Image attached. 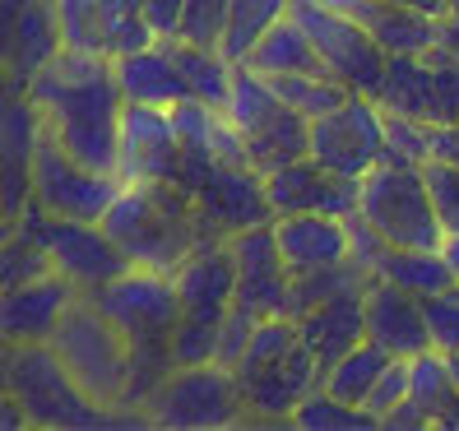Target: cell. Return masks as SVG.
Segmentation results:
<instances>
[{
  "label": "cell",
  "mask_w": 459,
  "mask_h": 431,
  "mask_svg": "<svg viewBox=\"0 0 459 431\" xmlns=\"http://www.w3.org/2000/svg\"><path fill=\"white\" fill-rule=\"evenodd\" d=\"M29 98L47 130L98 172H117V140H121V112L126 93L117 79V61L102 51H56L33 79Z\"/></svg>",
  "instance_id": "obj_1"
},
{
  "label": "cell",
  "mask_w": 459,
  "mask_h": 431,
  "mask_svg": "<svg viewBox=\"0 0 459 431\" xmlns=\"http://www.w3.org/2000/svg\"><path fill=\"white\" fill-rule=\"evenodd\" d=\"M93 306L112 320L130 343V385H126V409H140L149 394L168 381L172 371V330L181 320V297L172 288V274L158 269H126L121 279L102 283L93 292Z\"/></svg>",
  "instance_id": "obj_2"
},
{
  "label": "cell",
  "mask_w": 459,
  "mask_h": 431,
  "mask_svg": "<svg viewBox=\"0 0 459 431\" xmlns=\"http://www.w3.org/2000/svg\"><path fill=\"white\" fill-rule=\"evenodd\" d=\"M102 228L126 251V260L134 269H158V274H172L200 241L223 237L204 223L195 195L177 181H130V185H121L112 209L102 213Z\"/></svg>",
  "instance_id": "obj_3"
},
{
  "label": "cell",
  "mask_w": 459,
  "mask_h": 431,
  "mask_svg": "<svg viewBox=\"0 0 459 431\" xmlns=\"http://www.w3.org/2000/svg\"><path fill=\"white\" fill-rule=\"evenodd\" d=\"M5 385L19 394L38 427H84V431H107V427H149V413L140 409H98V403L74 385V375L51 353V343H23L10 348Z\"/></svg>",
  "instance_id": "obj_4"
},
{
  "label": "cell",
  "mask_w": 459,
  "mask_h": 431,
  "mask_svg": "<svg viewBox=\"0 0 459 431\" xmlns=\"http://www.w3.org/2000/svg\"><path fill=\"white\" fill-rule=\"evenodd\" d=\"M61 366L74 375V385L84 390L98 409H126V385H130V343L126 334L107 320L93 297H79L65 306L56 334L47 339Z\"/></svg>",
  "instance_id": "obj_5"
},
{
  "label": "cell",
  "mask_w": 459,
  "mask_h": 431,
  "mask_svg": "<svg viewBox=\"0 0 459 431\" xmlns=\"http://www.w3.org/2000/svg\"><path fill=\"white\" fill-rule=\"evenodd\" d=\"M358 219L371 223L390 246H413V251H441L446 228L431 204L422 163L385 153L362 181H358Z\"/></svg>",
  "instance_id": "obj_6"
},
{
  "label": "cell",
  "mask_w": 459,
  "mask_h": 431,
  "mask_svg": "<svg viewBox=\"0 0 459 431\" xmlns=\"http://www.w3.org/2000/svg\"><path fill=\"white\" fill-rule=\"evenodd\" d=\"M228 121L241 134V149H247V163L269 177L279 172L283 163H297L307 158V116L292 112V107L269 89V79L255 74L251 65H237L232 70V93L223 102Z\"/></svg>",
  "instance_id": "obj_7"
},
{
  "label": "cell",
  "mask_w": 459,
  "mask_h": 431,
  "mask_svg": "<svg viewBox=\"0 0 459 431\" xmlns=\"http://www.w3.org/2000/svg\"><path fill=\"white\" fill-rule=\"evenodd\" d=\"M177 185L195 195L204 223L213 232H241V228H260L274 223V209L264 195V177L251 163H228V158H213L200 149H181V172Z\"/></svg>",
  "instance_id": "obj_8"
},
{
  "label": "cell",
  "mask_w": 459,
  "mask_h": 431,
  "mask_svg": "<svg viewBox=\"0 0 459 431\" xmlns=\"http://www.w3.org/2000/svg\"><path fill=\"white\" fill-rule=\"evenodd\" d=\"M144 413L153 427L168 431H219L247 418V403H241L237 375L228 366L200 362V366H172L168 381L149 394Z\"/></svg>",
  "instance_id": "obj_9"
},
{
  "label": "cell",
  "mask_w": 459,
  "mask_h": 431,
  "mask_svg": "<svg viewBox=\"0 0 459 431\" xmlns=\"http://www.w3.org/2000/svg\"><path fill=\"white\" fill-rule=\"evenodd\" d=\"M121 177L117 172H98L79 158L42 125L38 144H33V204L56 213V219H84V223H102V213L112 209V200L121 195Z\"/></svg>",
  "instance_id": "obj_10"
},
{
  "label": "cell",
  "mask_w": 459,
  "mask_h": 431,
  "mask_svg": "<svg viewBox=\"0 0 459 431\" xmlns=\"http://www.w3.org/2000/svg\"><path fill=\"white\" fill-rule=\"evenodd\" d=\"M19 228L38 237V246L47 251L51 269H56L61 279H70L79 292H93V288H102V283L121 279L126 269H134V264L126 260V251L117 246L112 237H107L102 223L56 219V213L29 204V213L19 219Z\"/></svg>",
  "instance_id": "obj_11"
},
{
  "label": "cell",
  "mask_w": 459,
  "mask_h": 431,
  "mask_svg": "<svg viewBox=\"0 0 459 431\" xmlns=\"http://www.w3.org/2000/svg\"><path fill=\"white\" fill-rule=\"evenodd\" d=\"M292 19L307 29V38H311V47H316L320 65H325L348 93L381 98L390 56H385L381 42H376L353 14L325 10V5H316V0H292Z\"/></svg>",
  "instance_id": "obj_12"
},
{
  "label": "cell",
  "mask_w": 459,
  "mask_h": 431,
  "mask_svg": "<svg viewBox=\"0 0 459 431\" xmlns=\"http://www.w3.org/2000/svg\"><path fill=\"white\" fill-rule=\"evenodd\" d=\"M307 158L348 181H362L385 158V107L376 98L348 93L334 112L307 125Z\"/></svg>",
  "instance_id": "obj_13"
},
{
  "label": "cell",
  "mask_w": 459,
  "mask_h": 431,
  "mask_svg": "<svg viewBox=\"0 0 459 431\" xmlns=\"http://www.w3.org/2000/svg\"><path fill=\"white\" fill-rule=\"evenodd\" d=\"M181 172V134L172 107L126 102L121 140H117V177L130 181H177Z\"/></svg>",
  "instance_id": "obj_14"
},
{
  "label": "cell",
  "mask_w": 459,
  "mask_h": 431,
  "mask_svg": "<svg viewBox=\"0 0 459 431\" xmlns=\"http://www.w3.org/2000/svg\"><path fill=\"white\" fill-rule=\"evenodd\" d=\"M232 246V264H237V292H232V306L247 311L255 320L264 315H283L288 306V264L279 255V241H274V223H260V228H241L228 237Z\"/></svg>",
  "instance_id": "obj_15"
},
{
  "label": "cell",
  "mask_w": 459,
  "mask_h": 431,
  "mask_svg": "<svg viewBox=\"0 0 459 431\" xmlns=\"http://www.w3.org/2000/svg\"><path fill=\"white\" fill-rule=\"evenodd\" d=\"M237 390L247 403V418H292V409L320 385V362L311 348L297 339L288 353L264 358L251 366H237Z\"/></svg>",
  "instance_id": "obj_16"
},
{
  "label": "cell",
  "mask_w": 459,
  "mask_h": 431,
  "mask_svg": "<svg viewBox=\"0 0 459 431\" xmlns=\"http://www.w3.org/2000/svg\"><path fill=\"white\" fill-rule=\"evenodd\" d=\"M74 297H79V288L70 279H61L56 269H47V274H38L29 283L5 288L0 292V343H10V348L47 343Z\"/></svg>",
  "instance_id": "obj_17"
},
{
  "label": "cell",
  "mask_w": 459,
  "mask_h": 431,
  "mask_svg": "<svg viewBox=\"0 0 459 431\" xmlns=\"http://www.w3.org/2000/svg\"><path fill=\"white\" fill-rule=\"evenodd\" d=\"M264 195L274 219L279 213H334V219H348L358 209V181L320 168L311 158H297V163H283L279 172L264 177Z\"/></svg>",
  "instance_id": "obj_18"
},
{
  "label": "cell",
  "mask_w": 459,
  "mask_h": 431,
  "mask_svg": "<svg viewBox=\"0 0 459 431\" xmlns=\"http://www.w3.org/2000/svg\"><path fill=\"white\" fill-rule=\"evenodd\" d=\"M172 288L181 297V311L195 320H223L237 292V264L228 237H209L172 269Z\"/></svg>",
  "instance_id": "obj_19"
},
{
  "label": "cell",
  "mask_w": 459,
  "mask_h": 431,
  "mask_svg": "<svg viewBox=\"0 0 459 431\" xmlns=\"http://www.w3.org/2000/svg\"><path fill=\"white\" fill-rule=\"evenodd\" d=\"M362 315H367V339L376 348H385L390 358H418L431 348L427 311L418 292H403L394 283L371 279L362 288Z\"/></svg>",
  "instance_id": "obj_20"
},
{
  "label": "cell",
  "mask_w": 459,
  "mask_h": 431,
  "mask_svg": "<svg viewBox=\"0 0 459 431\" xmlns=\"http://www.w3.org/2000/svg\"><path fill=\"white\" fill-rule=\"evenodd\" d=\"M274 241L288 274L330 269L348 260V219H334V213H279Z\"/></svg>",
  "instance_id": "obj_21"
},
{
  "label": "cell",
  "mask_w": 459,
  "mask_h": 431,
  "mask_svg": "<svg viewBox=\"0 0 459 431\" xmlns=\"http://www.w3.org/2000/svg\"><path fill=\"white\" fill-rule=\"evenodd\" d=\"M297 339L311 348V358L320 362L325 375L348 348H358L367 339V315H362V292H343V297L316 306L307 315H297Z\"/></svg>",
  "instance_id": "obj_22"
},
{
  "label": "cell",
  "mask_w": 459,
  "mask_h": 431,
  "mask_svg": "<svg viewBox=\"0 0 459 431\" xmlns=\"http://www.w3.org/2000/svg\"><path fill=\"white\" fill-rule=\"evenodd\" d=\"M353 19L381 42L385 56H427V51L441 42V19L437 14L394 5V0H362L353 10Z\"/></svg>",
  "instance_id": "obj_23"
},
{
  "label": "cell",
  "mask_w": 459,
  "mask_h": 431,
  "mask_svg": "<svg viewBox=\"0 0 459 431\" xmlns=\"http://www.w3.org/2000/svg\"><path fill=\"white\" fill-rule=\"evenodd\" d=\"M117 79L126 102H144V107H177L181 98H191V84L177 70L168 42H153L144 51H130V56H117Z\"/></svg>",
  "instance_id": "obj_24"
},
{
  "label": "cell",
  "mask_w": 459,
  "mask_h": 431,
  "mask_svg": "<svg viewBox=\"0 0 459 431\" xmlns=\"http://www.w3.org/2000/svg\"><path fill=\"white\" fill-rule=\"evenodd\" d=\"M61 51V23H56V0H23L10 29V47H5V65L14 70V79L29 89V79Z\"/></svg>",
  "instance_id": "obj_25"
},
{
  "label": "cell",
  "mask_w": 459,
  "mask_h": 431,
  "mask_svg": "<svg viewBox=\"0 0 459 431\" xmlns=\"http://www.w3.org/2000/svg\"><path fill=\"white\" fill-rule=\"evenodd\" d=\"M241 65H251L264 79H274V74H320V70H325V65H320V56H316V47H311V38H307V29L292 14H283L274 29H269L247 51V61H241Z\"/></svg>",
  "instance_id": "obj_26"
},
{
  "label": "cell",
  "mask_w": 459,
  "mask_h": 431,
  "mask_svg": "<svg viewBox=\"0 0 459 431\" xmlns=\"http://www.w3.org/2000/svg\"><path fill=\"white\" fill-rule=\"evenodd\" d=\"M409 403L427 418V427H446L459 413V390H455L446 353L427 348V353L409 358Z\"/></svg>",
  "instance_id": "obj_27"
},
{
  "label": "cell",
  "mask_w": 459,
  "mask_h": 431,
  "mask_svg": "<svg viewBox=\"0 0 459 431\" xmlns=\"http://www.w3.org/2000/svg\"><path fill=\"white\" fill-rule=\"evenodd\" d=\"M168 51H172L177 70L186 74V84H191V98H200V102H209V107H223V102H228V93H232V70H237V65L223 56L219 47H191V42L172 38Z\"/></svg>",
  "instance_id": "obj_28"
},
{
  "label": "cell",
  "mask_w": 459,
  "mask_h": 431,
  "mask_svg": "<svg viewBox=\"0 0 459 431\" xmlns=\"http://www.w3.org/2000/svg\"><path fill=\"white\" fill-rule=\"evenodd\" d=\"M367 283H371V279L362 274L353 260L330 264V269H311V274H292V279H288V306H283V315L297 320V315H307V311H316V306L343 297V292H362Z\"/></svg>",
  "instance_id": "obj_29"
},
{
  "label": "cell",
  "mask_w": 459,
  "mask_h": 431,
  "mask_svg": "<svg viewBox=\"0 0 459 431\" xmlns=\"http://www.w3.org/2000/svg\"><path fill=\"white\" fill-rule=\"evenodd\" d=\"M283 14H292V0H228V29H223L219 51L232 65H241L247 51L274 29Z\"/></svg>",
  "instance_id": "obj_30"
},
{
  "label": "cell",
  "mask_w": 459,
  "mask_h": 431,
  "mask_svg": "<svg viewBox=\"0 0 459 431\" xmlns=\"http://www.w3.org/2000/svg\"><path fill=\"white\" fill-rule=\"evenodd\" d=\"M385 362H390V353L385 348H376L371 339H362L358 348H348V353L320 375V385H325L334 399H343V403H367V394H371V385L381 381V371H385Z\"/></svg>",
  "instance_id": "obj_31"
},
{
  "label": "cell",
  "mask_w": 459,
  "mask_h": 431,
  "mask_svg": "<svg viewBox=\"0 0 459 431\" xmlns=\"http://www.w3.org/2000/svg\"><path fill=\"white\" fill-rule=\"evenodd\" d=\"M292 422L302 427V431H376V427H381L367 409L334 399L325 385H316L302 403H297V409H292Z\"/></svg>",
  "instance_id": "obj_32"
},
{
  "label": "cell",
  "mask_w": 459,
  "mask_h": 431,
  "mask_svg": "<svg viewBox=\"0 0 459 431\" xmlns=\"http://www.w3.org/2000/svg\"><path fill=\"white\" fill-rule=\"evenodd\" d=\"M98 10H102V51L112 61L158 42L144 10H140V0H98Z\"/></svg>",
  "instance_id": "obj_33"
},
{
  "label": "cell",
  "mask_w": 459,
  "mask_h": 431,
  "mask_svg": "<svg viewBox=\"0 0 459 431\" xmlns=\"http://www.w3.org/2000/svg\"><path fill=\"white\" fill-rule=\"evenodd\" d=\"M269 89H274L292 112H302L307 121H316V116H325V112H334V107L348 98V89L339 84L334 74H274L269 79Z\"/></svg>",
  "instance_id": "obj_34"
},
{
  "label": "cell",
  "mask_w": 459,
  "mask_h": 431,
  "mask_svg": "<svg viewBox=\"0 0 459 431\" xmlns=\"http://www.w3.org/2000/svg\"><path fill=\"white\" fill-rule=\"evenodd\" d=\"M47 269H51V260H47V251L38 246L33 232L14 228L5 241H0V292L14 288V283L38 279V274H47Z\"/></svg>",
  "instance_id": "obj_35"
},
{
  "label": "cell",
  "mask_w": 459,
  "mask_h": 431,
  "mask_svg": "<svg viewBox=\"0 0 459 431\" xmlns=\"http://www.w3.org/2000/svg\"><path fill=\"white\" fill-rule=\"evenodd\" d=\"M56 23H61V47L65 51H102V10H98V0H56Z\"/></svg>",
  "instance_id": "obj_36"
},
{
  "label": "cell",
  "mask_w": 459,
  "mask_h": 431,
  "mask_svg": "<svg viewBox=\"0 0 459 431\" xmlns=\"http://www.w3.org/2000/svg\"><path fill=\"white\" fill-rule=\"evenodd\" d=\"M213 353H219V320H195L181 311L172 330V366H200L213 362Z\"/></svg>",
  "instance_id": "obj_37"
},
{
  "label": "cell",
  "mask_w": 459,
  "mask_h": 431,
  "mask_svg": "<svg viewBox=\"0 0 459 431\" xmlns=\"http://www.w3.org/2000/svg\"><path fill=\"white\" fill-rule=\"evenodd\" d=\"M228 29V0H181V29L177 38L191 47H219Z\"/></svg>",
  "instance_id": "obj_38"
},
{
  "label": "cell",
  "mask_w": 459,
  "mask_h": 431,
  "mask_svg": "<svg viewBox=\"0 0 459 431\" xmlns=\"http://www.w3.org/2000/svg\"><path fill=\"white\" fill-rule=\"evenodd\" d=\"M422 311H427V330H431V348L446 358L459 353V283H450L446 292H431L422 297Z\"/></svg>",
  "instance_id": "obj_39"
},
{
  "label": "cell",
  "mask_w": 459,
  "mask_h": 431,
  "mask_svg": "<svg viewBox=\"0 0 459 431\" xmlns=\"http://www.w3.org/2000/svg\"><path fill=\"white\" fill-rule=\"evenodd\" d=\"M422 177H427V191H431V204H437V219H441L446 237H455L459 232V168L441 163V158H427Z\"/></svg>",
  "instance_id": "obj_40"
},
{
  "label": "cell",
  "mask_w": 459,
  "mask_h": 431,
  "mask_svg": "<svg viewBox=\"0 0 459 431\" xmlns=\"http://www.w3.org/2000/svg\"><path fill=\"white\" fill-rule=\"evenodd\" d=\"M427 149H431V125L427 121L403 116V112H385V153L409 158V163H427Z\"/></svg>",
  "instance_id": "obj_41"
},
{
  "label": "cell",
  "mask_w": 459,
  "mask_h": 431,
  "mask_svg": "<svg viewBox=\"0 0 459 431\" xmlns=\"http://www.w3.org/2000/svg\"><path fill=\"white\" fill-rule=\"evenodd\" d=\"M409 399V358H390L385 362V371H381V381L371 385V394H367V403L362 409L381 422L385 413H394L399 403Z\"/></svg>",
  "instance_id": "obj_42"
},
{
  "label": "cell",
  "mask_w": 459,
  "mask_h": 431,
  "mask_svg": "<svg viewBox=\"0 0 459 431\" xmlns=\"http://www.w3.org/2000/svg\"><path fill=\"white\" fill-rule=\"evenodd\" d=\"M140 10L149 19V29L158 42H172L181 29V0H140Z\"/></svg>",
  "instance_id": "obj_43"
},
{
  "label": "cell",
  "mask_w": 459,
  "mask_h": 431,
  "mask_svg": "<svg viewBox=\"0 0 459 431\" xmlns=\"http://www.w3.org/2000/svg\"><path fill=\"white\" fill-rule=\"evenodd\" d=\"M427 158H441V163H455V168H459V121L431 125V149H427Z\"/></svg>",
  "instance_id": "obj_44"
},
{
  "label": "cell",
  "mask_w": 459,
  "mask_h": 431,
  "mask_svg": "<svg viewBox=\"0 0 459 431\" xmlns=\"http://www.w3.org/2000/svg\"><path fill=\"white\" fill-rule=\"evenodd\" d=\"M29 422H33V418H29V409H23L19 394L5 385V390H0V431H23Z\"/></svg>",
  "instance_id": "obj_45"
},
{
  "label": "cell",
  "mask_w": 459,
  "mask_h": 431,
  "mask_svg": "<svg viewBox=\"0 0 459 431\" xmlns=\"http://www.w3.org/2000/svg\"><path fill=\"white\" fill-rule=\"evenodd\" d=\"M431 51H441V56L459 61V19H441V42L431 47Z\"/></svg>",
  "instance_id": "obj_46"
},
{
  "label": "cell",
  "mask_w": 459,
  "mask_h": 431,
  "mask_svg": "<svg viewBox=\"0 0 459 431\" xmlns=\"http://www.w3.org/2000/svg\"><path fill=\"white\" fill-rule=\"evenodd\" d=\"M19 93H23V84L14 79V70H10L5 61H0V107H5L10 98H19Z\"/></svg>",
  "instance_id": "obj_47"
},
{
  "label": "cell",
  "mask_w": 459,
  "mask_h": 431,
  "mask_svg": "<svg viewBox=\"0 0 459 431\" xmlns=\"http://www.w3.org/2000/svg\"><path fill=\"white\" fill-rule=\"evenodd\" d=\"M394 5H409V10H422V14H437V19H446L450 0H394Z\"/></svg>",
  "instance_id": "obj_48"
},
{
  "label": "cell",
  "mask_w": 459,
  "mask_h": 431,
  "mask_svg": "<svg viewBox=\"0 0 459 431\" xmlns=\"http://www.w3.org/2000/svg\"><path fill=\"white\" fill-rule=\"evenodd\" d=\"M441 260H446V269H450V274H455V283H459V232L441 241Z\"/></svg>",
  "instance_id": "obj_49"
},
{
  "label": "cell",
  "mask_w": 459,
  "mask_h": 431,
  "mask_svg": "<svg viewBox=\"0 0 459 431\" xmlns=\"http://www.w3.org/2000/svg\"><path fill=\"white\" fill-rule=\"evenodd\" d=\"M316 5H325V10H339V14H353L362 0H316Z\"/></svg>",
  "instance_id": "obj_50"
},
{
  "label": "cell",
  "mask_w": 459,
  "mask_h": 431,
  "mask_svg": "<svg viewBox=\"0 0 459 431\" xmlns=\"http://www.w3.org/2000/svg\"><path fill=\"white\" fill-rule=\"evenodd\" d=\"M450 375H455V390H459V353L450 358Z\"/></svg>",
  "instance_id": "obj_51"
},
{
  "label": "cell",
  "mask_w": 459,
  "mask_h": 431,
  "mask_svg": "<svg viewBox=\"0 0 459 431\" xmlns=\"http://www.w3.org/2000/svg\"><path fill=\"white\" fill-rule=\"evenodd\" d=\"M14 228H19V223H0V241H5V237H10Z\"/></svg>",
  "instance_id": "obj_52"
},
{
  "label": "cell",
  "mask_w": 459,
  "mask_h": 431,
  "mask_svg": "<svg viewBox=\"0 0 459 431\" xmlns=\"http://www.w3.org/2000/svg\"><path fill=\"white\" fill-rule=\"evenodd\" d=\"M446 19H459V0H450V10H446Z\"/></svg>",
  "instance_id": "obj_53"
},
{
  "label": "cell",
  "mask_w": 459,
  "mask_h": 431,
  "mask_svg": "<svg viewBox=\"0 0 459 431\" xmlns=\"http://www.w3.org/2000/svg\"><path fill=\"white\" fill-rule=\"evenodd\" d=\"M0 390H5V385H0Z\"/></svg>",
  "instance_id": "obj_54"
}]
</instances>
